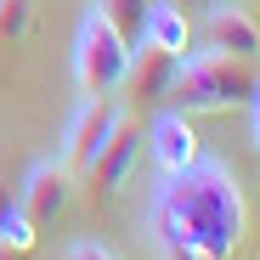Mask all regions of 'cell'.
<instances>
[{
    "label": "cell",
    "mask_w": 260,
    "mask_h": 260,
    "mask_svg": "<svg viewBox=\"0 0 260 260\" xmlns=\"http://www.w3.org/2000/svg\"><path fill=\"white\" fill-rule=\"evenodd\" d=\"M142 232L158 260H232L249 232V204L221 158H192L153 181Z\"/></svg>",
    "instance_id": "cell-1"
},
{
    "label": "cell",
    "mask_w": 260,
    "mask_h": 260,
    "mask_svg": "<svg viewBox=\"0 0 260 260\" xmlns=\"http://www.w3.org/2000/svg\"><path fill=\"white\" fill-rule=\"evenodd\" d=\"M260 91V79L249 74L243 57L226 51H187L176 68V85H170L164 102H181V113H221V108H243Z\"/></svg>",
    "instance_id": "cell-2"
},
{
    "label": "cell",
    "mask_w": 260,
    "mask_h": 260,
    "mask_svg": "<svg viewBox=\"0 0 260 260\" xmlns=\"http://www.w3.org/2000/svg\"><path fill=\"white\" fill-rule=\"evenodd\" d=\"M124 74H130V40L91 6L79 17V34H74V85H79V96L124 91Z\"/></svg>",
    "instance_id": "cell-3"
},
{
    "label": "cell",
    "mask_w": 260,
    "mask_h": 260,
    "mask_svg": "<svg viewBox=\"0 0 260 260\" xmlns=\"http://www.w3.org/2000/svg\"><path fill=\"white\" fill-rule=\"evenodd\" d=\"M124 119V108L113 96H85L62 130V164L68 170H91V158L102 153V142L113 136V124Z\"/></svg>",
    "instance_id": "cell-4"
},
{
    "label": "cell",
    "mask_w": 260,
    "mask_h": 260,
    "mask_svg": "<svg viewBox=\"0 0 260 260\" xmlns=\"http://www.w3.org/2000/svg\"><path fill=\"white\" fill-rule=\"evenodd\" d=\"M192 40H204L209 51L243 57V62L260 57V23L249 17V6H238V0H215V6H204V23H198Z\"/></svg>",
    "instance_id": "cell-5"
},
{
    "label": "cell",
    "mask_w": 260,
    "mask_h": 260,
    "mask_svg": "<svg viewBox=\"0 0 260 260\" xmlns=\"http://www.w3.org/2000/svg\"><path fill=\"white\" fill-rule=\"evenodd\" d=\"M68 192H74V170L62 158H46V164H34L23 187H17V209L28 215L34 226H51L62 221V209H68Z\"/></svg>",
    "instance_id": "cell-6"
},
{
    "label": "cell",
    "mask_w": 260,
    "mask_h": 260,
    "mask_svg": "<svg viewBox=\"0 0 260 260\" xmlns=\"http://www.w3.org/2000/svg\"><path fill=\"white\" fill-rule=\"evenodd\" d=\"M136 158H142V124L124 113V119L113 124V136L102 142V153L91 158V170H85V176H91L96 192H119V187L130 181V170H136Z\"/></svg>",
    "instance_id": "cell-7"
},
{
    "label": "cell",
    "mask_w": 260,
    "mask_h": 260,
    "mask_svg": "<svg viewBox=\"0 0 260 260\" xmlns=\"http://www.w3.org/2000/svg\"><path fill=\"white\" fill-rule=\"evenodd\" d=\"M142 142L153 147V164H158V176H170V170H181V164H192V158H198L192 113H181V108H164V113L153 119V130H147Z\"/></svg>",
    "instance_id": "cell-8"
},
{
    "label": "cell",
    "mask_w": 260,
    "mask_h": 260,
    "mask_svg": "<svg viewBox=\"0 0 260 260\" xmlns=\"http://www.w3.org/2000/svg\"><path fill=\"white\" fill-rule=\"evenodd\" d=\"M176 68H181V57L176 51H164V46H130V74H124V85L136 96H147V102H164L170 96V85H176Z\"/></svg>",
    "instance_id": "cell-9"
},
{
    "label": "cell",
    "mask_w": 260,
    "mask_h": 260,
    "mask_svg": "<svg viewBox=\"0 0 260 260\" xmlns=\"http://www.w3.org/2000/svg\"><path fill=\"white\" fill-rule=\"evenodd\" d=\"M142 40H147V46L176 51V57H187V51H192V17L176 6V0H153V6H147V23H142ZM142 40H136V46H142Z\"/></svg>",
    "instance_id": "cell-10"
},
{
    "label": "cell",
    "mask_w": 260,
    "mask_h": 260,
    "mask_svg": "<svg viewBox=\"0 0 260 260\" xmlns=\"http://www.w3.org/2000/svg\"><path fill=\"white\" fill-rule=\"evenodd\" d=\"M91 6L130 40V46H136V40H142V23H147V6H153V0H91Z\"/></svg>",
    "instance_id": "cell-11"
},
{
    "label": "cell",
    "mask_w": 260,
    "mask_h": 260,
    "mask_svg": "<svg viewBox=\"0 0 260 260\" xmlns=\"http://www.w3.org/2000/svg\"><path fill=\"white\" fill-rule=\"evenodd\" d=\"M34 238H40V226L28 221L23 209H12L6 221H0V243H12V249H23V254H28V249H34Z\"/></svg>",
    "instance_id": "cell-12"
},
{
    "label": "cell",
    "mask_w": 260,
    "mask_h": 260,
    "mask_svg": "<svg viewBox=\"0 0 260 260\" xmlns=\"http://www.w3.org/2000/svg\"><path fill=\"white\" fill-rule=\"evenodd\" d=\"M28 17H34L28 0H0V40H23L28 34Z\"/></svg>",
    "instance_id": "cell-13"
},
{
    "label": "cell",
    "mask_w": 260,
    "mask_h": 260,
    "mask_svg": "<svg viewBox=\"0 0 260 260\" xmlns=\"http://www.w3.org/2000/svg\"><path fill=\"white\" fill-rule=\"evenodd\" d=\"M68 260H119V254H113L108 243H91V238H85V243H74V249H68Z\"/></svg>",
    "instance_id": "cell-14"
},
{
    "label": "cell",
    "mask_w": 260,
    "mask_h": 260,
    "mask_svg": "<svg viewBox=\"0 0 260 260\" xmlns=\"http://www.w3.org/2000/svg\"><path fill=\"white\" fill-rule=\"evenodd\" d=\"M12 209H17V187H6V181H0V221H6Z\"/></svg>",
    "instance_id": "cell-15"
},
{
    "label": "cell",
    "mask_w": 260,
    "mask_h": 260,
    "mask_svg": "<svg viewBox=\"0 0 260 260\" xmlns=\"http://www.w3.org/2000/svg\"><path fill=\"white\" fill-rule=\"evenodd\" d=\"M249 130H254V147H260V91L249 96Z\"/></svg>",
    "instance_id": "cell-16"
},
{
    "label": "cell",
    "mask_w": 260,
    "mask_h": 260,
    "mask_svg": "<svg viewBox=\"0 0 260 260\" xmlns=\"http://www.w3.org/2000/svg\"><path fill=\"white\" fill-rule=\"evenodd\" d=\"M181 12H204V6H215V0H176Z\"/></svg>",
    "instance_id": "cell-17"
},
{
    "label": "cell",
    "mask_w": 260,
    "mask_h": 260,
    "mask_svg": "<svg viewBox=\"0 0 260 260\" xmlns=\"http://www.w3.org/2000/svg\"><path fill=\"white\" fill-rule=\"evenodd\" d=\"M0 260H23V249H12V243H0Z\"/></svg>",
    "instance_id": "cell-18"
}]
</instances>
